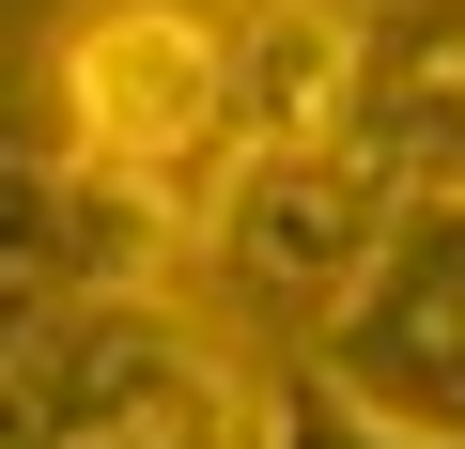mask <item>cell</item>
Wrapping results in <instances>:
<instances>
[{"label": "cell", "instance_id": "cell-4", "mask_svg": "<svg viewBox=\"0 0 465 449\" xmlns=\"http://www.w3.org/2000/svg\"><path fill=\"white\" fill-rule=\"evenodd\" d=\"M311 372H341L388 434L465 449V201H403V233L372 249V279L311 341Z\"/></svg>", "mask_w": 465, "mask_h": 449}, {"label": "cell", "instance_id": "cell-2", "mask_svg": "<svg viewBox=\"0 0 465 449\" xmlns=\"http://www.w3.org/2000/svg\"><path fill=\"white\" fill-rule=\"evenodd\" d=\"M16 449H280V372L202 295H78L16 326Z\"/></svg>", "mask_w": 465, "mask_h": 449}, {"label": "cell", "instance_id": "cell-1", "mask_svg": "<svg viewBox=\"0 0 465 449\" xmlns=\"http://www.w3.org/2000/svg\"><path fill=\"white\" fill-rule=\"evenodd\" d=\"M63 171L140 186L186 217V249H217L232 186H249V140H232V47H217V0H78L63 47H47V124Z\"/></svg>", "mask_w": 465, "mask_h": 449}, {"label": "cell", "instance_id": "cell-6", "mask_svg": "<svg viewBox=\"0 0 465 449\" xmlns=\"http://www.w3.org/2000/svg\"><path fill=\"white\" fill-rule=\"evenodd\" d=\"M217 47H232V140H249V171L357 140V0H217Z\"/></svg>", "mask_w": 465, "mask_h": 449}, {"label": "cell", "instance_id": "cell-3", "mask_svg": "<svg viewBox=\"0 0 465 449\" xmlns=\"http://www.w3.org/2000/svg\"><path fill=\"white\" fill-rule=\"evenodd\" d=\"M388 233H403V186H388L357 140H341V155H280V171L232 186L217 249H202V310L326 341V326L357 310V279H372V249H388Z\"/></svg>", "mask_w": 465, "mask_h": 449}, {"label": "cell", "instance_id": "cell-5", "mask_svg": "<svg viewBox=\"0 0 465 449\" xmlns=\"http://www.w3.org/2000/svg\"><path fill=\"white\" fill-rule=\"evenodd\" d=\"M357 155L403 201H465V0H357Z\"/></svg>", "mask_w": 465, "mask_h": 449}, {"label": "cell", "instance_id": "cell-7", "mask_svg": "<svg viewBox=\"0 0 465 449\" xmlns=\"http://www.w3.org/2000/svg\"><path fill=\"white\" fill-rule=\"evenodd\" d=\"M280 449H419V434H388L341 372H311V356H295V372H280Z\"/></svg>", "mask_w": 465, "mask_h": 449}]
</instances>
